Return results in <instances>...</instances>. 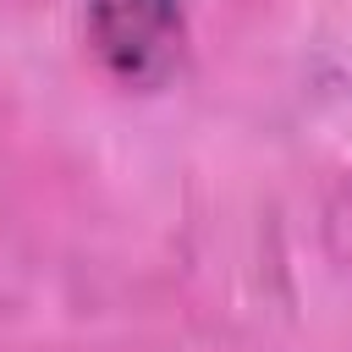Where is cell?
I'll list each match as a JSON object with an SVG mask.
<instances>
[{
	"mask_svg": "<svg viewBox=\"0 0 352 352\" xmlns=\"http://www.w3.org/2000/svg\"><path fill=\"white\" fill-rule=\"evenodd\" d=\"M88 44L121 88L154 94L182 72L187 11L182 0H88Z\"/></svg>",
	"mask_w": 352,
	"mask_h": 352,
	"instance_id": "6da1fadb",
	"label": "cell"
}]
</instances>
